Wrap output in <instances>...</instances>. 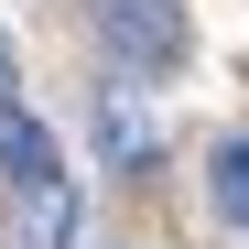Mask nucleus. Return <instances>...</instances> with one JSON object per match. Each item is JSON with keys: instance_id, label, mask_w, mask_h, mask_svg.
Listing matches in <instances>:
<instances>
[{"instance_id": "nucleus-3", "label": "nucleus", "mask_w": 249, "mask_h": 249, "mask_svg": "<svg viewBox=\"0 0 249 249\" xmlns=\"http://www.w3.org/2000/svg\"><path fill=\"white\" fill-rule=\"evenodd\" d=\"M44 174H65L54 130H44L33 108H0V184H44Z\"/></svg>"}, {"instance_id": "nucleus-5", "label": "nucleus", "mask_w": 249, "mask_h": 249, "mask_svg": "<svg viewBox=\"0 0 249 249\" xmlns=\"http://www.w3.org/2000/svg\"><path fill=\"white\" fill-rule=\"evenodd\" d=\"M206 195H217L228 228H249V130H228L217 152H206Z\"/></svg>"}, {"instance_id": "nucleus-1", "label": "nucleus", "mask_w": 249, "mask_h": 249, "mask_svg": "<svg viewBox=\"0 0 249 249\" xmlns=\"http://www.w3.org/2000/svg\"><path fill=\"white\" fill-rule=\"evenodd\" d=\"M87 22H98L108 65H130V76H174L195 54V11L184 0H87Z\"/></svg>"}, {"instance_id": "nucleus-4", "label": "nucleus", "mask_w": 249, "mask_h": 249, "mask_svg": "<svg viewBox=\"0 0 249 249\" xmlns=\"http://www.w3.org/2000/svg\"><path fill=\"white\" fill-rule=\"evenodd\" d=\"M98 152L119 162V174H152V162H162V130H152L130 98H98Z\"/></svg>"}, {"instance_id": "nucleus-6", "label": "nucleus", "mask_w": 249, "mask_h": 249, "mask_svg": "<svg viewBox=\"0 0 249 249\" xmlns=\"http://www.w3.org/2000/svg\"><path fill=\"white\" fill-rule=\"evenodd\" d=\"M0 108H22V65H11V33H0Z\"/></svg>"}, {"instance_id": "nucleus-2", "label": "nucleus", "mask_w": 249, "mask_h": 249, "mask_svg": "<svg viewBox=\"0 0 249 249\" xmlns=\"http://www.w3.org/2000/svg\"><path fill=\"white\" fill-rule=\"evenodd\" d=\"M76 228H87V195H76V174L11 184V206H0V249H76Z\"/></svg>"}]
</instances>
